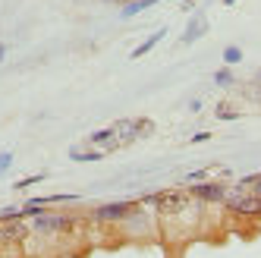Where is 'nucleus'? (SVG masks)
Wrapping results in <instances>:
<instances>
[{"instance_id": "9d476101", "label": "nucleus", "mask_w": 261, "mask_h": 258, "mask_svg": "<svg viewBox=\"0 0 261 258\" xmlns=\"http://www.w3.org/2000/svg\"><path fill=\"white\" fill-rule=\"evenodd\" d=\"M164 35H167V29H161V32H154V35H151V38H145V41H142V44H139V47H136L133 54H129V57H133V60H139V57H145V54H148V50H154V47H158V44L164 41Z\"/></svg>"}, {"instance_id": "6e6552de", "label": "nucleus", "mask_w": 261, "mask_h": 258, "mask_svg": "<svg viewBox=\"0 0 261 258\" xmlns=\"http://www.w3.org/2000/svg\"><path fill=\"white\" fill-rule=\"evenodd\" d=\"M204 35H208V19H204L201 13H195L192 19H189V25H186V32H182V44H195L198 38H204Z\"/></svg>"}, {"instance_id": "1a4fd4ad", "label": "nucleus", "mask_w": 261, "mask_h": 258, "mask_svg": "<svg viewBox=\"0 0 261 258\" xmlns=\"http://www.w3.org/2000/svg\"><path fill=\"white\" fill-rule=\"evenodd\" d=\"M114 129H117V139L123 142V145H133L136 139H142V126H139V117L136 120H117L114 123Z\"/></svg>"}, {"instance_id": "f257e3e1", "label": "nucleus", "mask_w": 261, "mask_h": 258, "mask_svg": "<svg viewBox=\"0 0 261 258\" xmlns=\"http://www.w3.org/2000/svg\"><path fill=\"white\" fill-rule=\"evenodd\" d=\"M192 192L189 189H161V192H148V195H142L139 198V205H145V208H151L158 217H164V220H176L186 208L192 205Z\"/></svg>"}, {"instance_id": "20e7f679", "label": "nucleus", "mask_w": 261, "mask_h": 258, "mask_svg": "<svg viewBox=\"0 0 261 258\" xmlns=\"http://www.w3.org/2000/svg\"><path fill=\"white\" fill-rule=\"evenodd\" d=\"M133 208H136V201H104V205L91 208L88 220L91 224H104V227H120Z\"/></svg>"}, {"instance_id": "5701e85b", "label": "nucleus", "mask_w": 261, "mask_h": 258, "mask_svg": "<svg viewBox=\"0 0 261 258\" xmlns=\"http://www.w3.org/2000/svg\"><path fill=\"white\" fill-rule=\"evenodd\" d=\"M4 57H7V44H0V63H4Z\"/></svg>"}, {"instance_id": "4468645a", "label": "nucleus", "mask_w": 261, "mask_h": 258, "mask_svg": "<svg viewBox=\"0 0 261 258\" xmlns=\"http://www.w3.org/2000/svg\"><path fill=\"white\" fill-rule=\"evenodd\" d=\"M214 82H217L220 88H233V85H236V76H233V69H230V66L217 69V72H214Z\"/></svg>"}, {"instance_id": "423d86ee", "label": "nucleus", "mask_w": 261, "mask_h": 258, "mask_svg": "<svg viewBox=\"0 0 261 258\" xmlns=\"http://www.w3.org/2000/svg\"><path fill=\"white\" fill-rule=\"evenodd\" d=\"M88 145H95V148H104V151H117V148H123V142L117 139V129H114V126L95 129V133L88 136Z\"/></svg>"}, {"instance_id": "2eb2a0df", "label": "nucleus", "mask_w": 261, "mask_h": 258, "mask_svg": "<svg viewBox=\"0 0 261 258\" xmlns=\"http://www.w3.org/2000/svg\"><path fill=\"white\" fill-rule=\"evenodd\" d=\"M242 60V50L236 47V44H230V47H223V63H227V66H236Z\"/></svg>"}, {"instance_id": "6ab92c4d", "label": "nucleus", "mask_w": 261, "mask_h": 258, "mask_svg": "<svg viewBox=\"0 0 261 258\" xmlns=\"http://www.w3.org/2000/svg\"><path fill=\"white\" fill-rule=\"evenodd\" d=\"M44 179V173H35V176H22L19 183H16V189H29V186H35V183H41Z\"/></svg>"}, {"instance_id": "412c9836", "label": "nucleus", "mask_w": 261, "mask_h": 258, "mask_svg": "<svg viewBox=\"0 0 261 258\" xmlns=\"http://www.w3.org/2000/svg\"><path fill=\"white\" fill-rule=\"evenodd\" d=\"M0 217H22V205H7L0 211Z\"/></svg>"}, {"instance_id": "393cba45", "label": "nucleus", "mask_w": 261, "mask_h": 258, "mask_svg": "<svg viewBox=\"0 0 261 258\" xmlns=\"http://www.w3.org/2000/svg\"><path fill=\"white\" fill-rule=\"evenodd\" d=\"M107 4H120V0H107Z\"/></svg>"}, {"instance_id": "a211bd4d", "label": "nucleus", "mask_w": 261, "mask_h": 258, "mask_svg": "<svg viewBox=\"0 0 261 258\" xmlns=\"http://www.w3.org/2000/svg\"><path fill=\"white\" fill-rule=\"evenodd\" d=\"M239 183H246V186H249V192L261 195V173H252V176H246V179H239Z\"/></svg>"}, {"instance_id": "f8f14e48", "label": "nucleus", "mask_w": 261, "mask_h": 258, "mask_svg": "<svg viewBox=\"0 0 261 258\" xmlns=\"http://www.w3.org/2000/svg\"><path fill=\"white\" fill-rule=\"evenodd\" d=\"M44 205H47V201H44V195H35V198H29L25 205H22V217H35V214H41V211H44Z\"/></svg>"}, {"instance_id": "0eeeda50", "label": "nucleus", "mask_w": 261, "mask_h": 258, "mask_svg": "<svg viewBox=\"0 0 261 258\" xmlns=\"http://www.w3.org/2000/svg\"><path fill=\"white\" fill-rule=\"evenodd\" d=\"M230 214H236V217H261V195H255V192H246L236 205L230 208Z\"/></svg>"}, {"instance_id": "39448f33", "label": "nucleus", "mask_w": 261, "mask_h": 258, "mask_svg": "<svg viewBox=\"0 0 261 258\" xmlns=\"http://www.w3.org/2000/svg\"><path fill=\"white\" fill-rule=\"evenodd\" d=\"M227 186H230V183H220V179L208 176V183H204V179L189 183V192L198 201H204V205H223V198H227Z\"/></svg>"}, {"instance_id": "b1692460", "label": "nucleus", "mask_w": 261, "mask_h": 258, "mask_svg": "<svg viewBox=\"0 0 261 258\" xmlns=\"http://www.w3.org/2000/svg\"><path fill=\"white\" fill-rule=\"evenodd\" d=\"M236 4V0H223V7H233Z\"/></svg>"}, {"instance_id": "f03ea898", "label": "nucleus", "mask_w": 261, "mask_h": 258, "mask_svg": "<svg viewBox=\"0 0 261 258\" xmlns=\"http://www.w3.org/2000/svg\"><path fill=\"white\" fill-rule=\"evenodd\" d=\"M82 220L76 214H66V211H41L29 217V227H32V236H44V239H54V236H69L76 233V227Z\"/></svg>"}, {"instance_id": "f3484780", "label": "nucleus", "mask_w": 261, "mask_h": 258, "mask_svg": "<svg viewBox=\"0 0 261 258\" xmlns=\"http://www.w3.org/2000/svg\"><path fill=\"white\" fill-rule=\"evenodd\" d=\"M217 167H201V170H192V173H186V183H198V179H208Z\"/></svg>"}, {"instance_id": "9b49d317", "label": "nucleus", "mask_w": 261, "mask_h": 258, "mask_svg": "<svg viewBox=\"0 0 261 258\" xmlns=\"http://www.w3.org/2000/svg\"><path fill=\"white\" fill-rule=\"evenodd\" d=\"M104 154H107L104 148H69V158L79 161V164H82V161H101Z\"/></svg>"}, {"instance_id": "aec40b11", "label": "nucleus", "mask_w": 261, "mask_h": 258, "mask_svg": "<svg viewBox=\"0 0 261 258\" xmlns=\"http://www.w3.org/2000/svg\"><path fill=\"white\" fill-rule=\"evenodd\" d=\"M13 167V151H0V176Z\"/></svg>"}, {"instance_id": "ddd939ff", "label": "nucleus", "mask_w": 261, "mask_h": 258, "mask_svg": "<svg viewBox=\"0 0 261 258\" xmlns=\"http://www.w3.org/2000/svg\"><path fill=\"white\" fill-rule=\"evenodd\" d=\"M214 117H217V120H239V110H236L230 101H220V104L214 107Z\"/></svg>"}, {"instance_id": "dca6fc26", "label": "nucleus", "mask_w": 261, "mask_h": 258, "mask_svg": "<svg viewBox=\"0 0 261 258\" xmlns=\"http://www.w3.org/2000/svg\"><path fill=\"white\" fill-rule=\"evenodd\" d=\"M145 7H142V0H129V4H123V19H133V16H139Z\"/></svg>"}, {"instance_id": "bb28decb", "label": "nucleus", "mask_w": 261, "mask_h": 258, "mask_svg": "<svg viewBox=\"0 0 261 258\" xmlns=\"http://www.w3.org/2000/svg\"><path fill=\"white\" fill-rule=\"evenodd\" d=\"M258 82H261V72H258Z\"/></svg>"}, {"instance_id": "7ed1b4c3", "label": "nucleus", "mask_w": 261, "mask_h": 258, "mask_svg": "<svg viewBox=\"0 0 261 258\" xmlns=\"http://www.w3.org/2000/svg\"><path fill=\"white\" fill-rule=\"evenodd\" d=\"M29 239H32L29 217H0V252L25 249Z\"/></svg>"}, {"instance_id": "4be33fe9", "label": "nucleus", "mask_w": 261, "mask_h": 258, "mask_svg": "<svg viewBox=\"0 0 261 258\" xmlns=\"http://www.w3.org/2000/svg\"><path fill=\"white\" fill-rule=\"evenodd\" d=\"M208 139H211V133H195L189 142H192V145H198V142H208Z\"/></svg>"}, {"instance_id": "a878e982", "label": "nucleus", "mask_w": 261, "mask_h": 258, "mask_svg": "<svg viewBox=\"0 0 261 258\" xmlns=\"http://www.w3.org/2000/svg\"><path fill=\"white\" fill-rule=\"evenodd\" d=\"M120 4H129V0H120Z\"/></svg>"}]
</instances>
